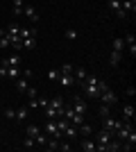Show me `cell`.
I'll list each match as a JSON object with an SVG mask.
<instances>
[{"mask_svg": "<svg viewBox=\"0 0 136 152\" xmlns=\"http://www.w3.org/2000/svg\"><path fill=\"white\" fill-rule=\"evenodd\" d=\"M48 100H50V98H45V95H36V98H30V100H27V107L45 109V107H48Z\"/></svg>", "mask_w": 136, "mask_h": 152, "instance_id": "8992f818", "label": "cell"}, {"mask_svg": "<svg viewBox=\"0 0 136 152\" xmlns=\"http://www.w3.org/2000/svg\"><path fill=\"white\" fill-rule=\"evenodd\" d=\"M14 82H16V89H18L20 93H23V91H25L27 86H30V80H27V77L23 75V73H20V77H16V80H14Z\"/></svg>", "mask_w": 136, "mask_h": 152, "instance_id": "2e32d148", "label": "cell"}, {"mask_svg": "<svg viewBox=\"0 0 136 152\" xmlns=\"http://www.w3.org/2000/svg\"><path fill=\"white\" fill-rule=\"evenodd\" d=\"M23 16H25L30 23H39V12H36V7H32V5H25V9H23Z\"/></svg>", "mask_w": 136, "mask_h": 152, "instance_id": "ba28073f", "label": "cell"}, {"mask_svg": "<svg viewBox=\"0 0 136 152\" xmlns=\"http://www.w3.org/2000/svg\"><path fill=\"white\" fill-rule=\"evenodd\" d=\"M111 139H113V132H109V129H100V132L95 134L97 152H107V145L111 143Z\"/></svg>", "mask_w": 136, "mask_h": 152, "instance_id": "7a4b0ae2", "label": "cell"}, {"mask_svg": "<svg viewBox=\"0 0 136 152\" xmlns=\"http://www.w3.org/2000/svg\"><path fill=\"white\" fill-rule=\"evenodd\" d=\"M57 82L61 84L64 89H71L73 84H75V77H73V75H64V73H59V80H57Z\"/></svg>", "mask_w": 136, "mask_h": 152, "instance_id": "7c38bea8", "label": "cell"}, {"mask_svg": "<svg viewBox=\"0 0 136 152\" xmlns=\"http://www.w3.org/2000/svg\"><path fill=\"white\" fill-rule=\"evenodd\" d=\"M64 37H66V41H75V39H77V30H75V27H68Z\"/></svg>", "mask_w": 136, "mask_h": 152, "instance_id": "484cf974", "label": "cell"}, {"mask_svg": "<svg viewBox=\"0 0 136 152\" xmlns=\"http://www.w3.org/2000/svg\"><path fill=\"white\" fill-rule=\"evenodd\" d=\"M7 48H12V41H9L5 30H0V50H7Z\"/></svg>", "mask_w": 136, "mask_h": 152, "instance_id": "44dd1931", "label": "cell"}, {"mask_svg": "<svg viewBox=\"0 0 136 152\" xmlns=\"http://www.w3.org/2000/svg\"><path fill=\"white\" fill-rule=\"evenodd\" d=\"M5 118H9V121H16V109L7 107V109H5Z\"/></svg>", "mask_w": 136, "mask_h": 152, "instance_id": "836d02e7", "label": "cell"}, {"mask_svg": "<svg viewBox=\"0 0 136 152\" xmlns=\"http://www.w3.org/2000/svg\"><path fill=\"white\" fill-rule=\"evenodd\" d=\"M48 80H50V82H57V80H59V70L50 68V70H48Z\"/></svg>", "mask_w": 136, "mask_h": 152, "instance_id": "1f68e13d", "label": "cell"}, {"mask_svg": "<svg viewBox=\"0 0 136 152\" xmlns=\"http://www.w3.org/2000/svg\"><path fill=\"white\" fill-rule=\"evenodd\" d=\"M134 116H136V109L132 107V104H125L123 107V118L125 121H134Z\"/></svg>", "mask_w": 136, "mask_h": 152, "instance_id": "ffe728a7", "label": "cell"}, {"mask_svg": "<svg viewBox=\"0 0 136 152\" xmlns=\"http://www.w3.org/2000/svg\"><path fill=\"white\" fill-rule=\"evenodd\" d=\"M79 150H82V152H97V143H95V139H91V136H84V139L79 141Z\"/></svg>", "mask_w": 136, "mask_h": 152, "instance_id": "5b68a950", "label": "cell"}, {"mask_svg": "<svg viewBox=\"0 0 136 152\" xmlns=\"http://www.w3.org/2000/svg\"><path fill=\"white\" fill-rule=\"evenodd\" d=\"M20 43H23V50H34L36 48V30H32L27 37H23Z\"/></svg>", "mask_w": 136, "mask_h": 152, "instance_id": "277c9868", "label": "cell"}, {"mask_svg": "<svg viewBox=\"0 0 136 152\" xmlns=\"http://www.w3.org/2000/svg\"><path fill=\"white\" fill-rule=\"evenodd\" d=\"M77 132L82 134V136H93V125H89V123H82V125H77Z\"/></svg>", "mask_w": 136, "mask_h": 152, "instance_id": "d6986e66", "label": "cell"}, {"mask_svg": "<svg viewBox=\"0 0 136 152\" xmlns=\"http://www.w3.org/2000/svg\"><path fill=\"white\" fill-rule=\"evenodd\" d=\"M23 148H25V150H32V148H36V143H34L32 136H25V141H23Z\"/></svg>", "mask_w": 136, "mask_h": 152, "instance_id": "4dcf8cb0", "label": "cell"}, {"mask_svg": "<svg viewBox=\"0 0 136 152\" xmlns=\"http://www.w3.org/2000/svg\"><path fill=\"white\" fill-rule=\"evenodd\" d=\"M123 61V52H118V50H111V57H109V64L111 66H118V64Z\"/></svg>", "mask_w": 136, "mask_h": 152, "instance_id": "7402d4cb", "label": "cell"}, {"mask_svg": "<svg viewBox=\"0 0 136 152\" xmlns=\"http://www.w3.org/2000/svg\"><path fill=\"white\" fill-rule=\"evenodd\" d=\"M57 150H61V152H71L73 148H71V143H68L66 139H61V141H59V145H57Z\"/></svg>", "mask_w": 136, "mask_h": 152, "instance_id": "f1b7e54d", "label": "cell"}, {"mask_svg": "<svg viewBox=\"0 0 136 152\" xmlns=\"http://www.w3.org/2000/svg\"><path fill=\"white\" fill-rule=\"evenodd\" d=\"M82 91H84V95L89 98V100H95V98H100V93H102L104 89H109L107 86V82H102V80H97L95 75H86V80L82 84Z\"/></svg>", "mask_w": 136, "mask_h": 152, "instance_id": "6da1fadb", "label": "cell"}, {"mask_svg": "<svg viewBox=\"0 0 136 152\" xmlns=\"http://www.w3.org/2000/svg\"><path fill=\"white\" fill-rule=\"evenodd\" d=\"M86 75H89V73H86V68H82V66L73 70V77H75V82H77V84H82V82H84V80H86Z\"/></svg>", "mask_w": 136, "mask_h": 152, "instance_id": "ac0fdd59", "label": "cell"}, {"mask_svg": "<svg viewBox=\"0 0 136 152\" xmlns=\"http://www.w3.org/2000/svg\"><path fill=\"white\" fill-rule=\"evenodd\" d=\"M109 9L116 14L118 18H127V14L123 12V5H120V0H109Z\"/></svg>", "mask_w": 136, "mask_h": 152, "instance_id": "9c48e42d", "label": "cell"}, {"mask_svg": "<svg viewBox=\"0 0 136 152\" xmlns=\"http://www.w3.org/2000/svg\"><path fill=\"white\" fill-rule=\"evenodd\" d=\"M23 9H25V2H23V0H12V14L14 16H20Z\"/></svg>", "mask_w": 136, "mask_h": 152, "instance_id": "e0dca14e", "label": "cell"}, {"mask_svg": "<svg viewBox=\"0 0 136 152\" xmlns=\"http://www.w3.org/2000/svg\"><path fill=\"white\" fill-rule=\"evenodd\" d=\"M73 70H75V66H73V64H64V66L59 68V73H64V75H73Z\"/></svg>", "mask_w": 136, "mask_h": 152, "instance_id": "f546056e", "label": "cell"}, {"mask_svg": "<svg viewBox=\"0 0 136 152\" xmlns=\"http://www.w3.org/2000/svg\"><path fill=\"white\" fill-rule=\"evenodd\" d=\"M9 66H20V57L18 55H9V57L2 59V68H9Z\"/></svg>", "mask_w": 136, "mask_h": 152, "instance_id": "4fadbf2b", "label": "cell"}, {"mask_svg": "<svg viewBox=\"0 0 136 152\" xmlns=\"http://www.w3.org/2000/svg\"><path fill=\"white\" fill-rule=\"evenodd\" d=\"M0 77H5V68L2 66H0Z\"/></svg>", "mask_w": 136, "mask_h": 152, "instance_id": "d590c367", "label": "cell"}, {"mask_svg": "<svg viewBox=\"0 0 136 152\" xmlns=\"http://www.w3.org/2000/svg\"><path fill=\"white\" fill-rule=\"evenodd\" d=\"M125 93L129 95V98H134V95H136V89H134V86H127V91H125Z\"/></svg>", "mask_w": 136, "mask_h": 152, "instance_id": "e575fe53", "label": "cell"}, {"mask_svg": "<svg viewBox=\"0 0 136 152\" xmlns=\"http://www.w3.org/2000/svg\"><path fill=\"white\" fill-rule=\"evenodd\" d=\"M20 66H9V68H5V77H9V80H16V77H20Z\"/></svg>", "mask_w": 136, "mask_h": 152, "instance_id": "9a60e30c", "label": "cell"}, {"mask_svg": "<svg viewBox=\"0 0 136 152\" xmlns=\"http://www.w3.org/2000/svg\"><path fill=\"white\" fill-rule=\"evenodd\" d=\"M113 50H118V52H123V50H125V39H123V37L113 39Z\"/></svg>", "mask_w": 136, "mask_h": 152, "instance_id": "d4e9b609", "label": "cell"}, {"mask_svg": "<svg viewBox=\"0 0 136 152\" xmlns=\"http://www.w3.org/2000/svg\"><path fill=\"white\" fill-rule=\"evenodd\" d=\"M27 114H30V111H27V107H20V109H16V121H25L27 118Z\"/></svg>", "mask_w": 136, "mask_h": 152, "instance_id": "cb8c5ba5", "label": "cell"}, {"mask_svg": "<svg viewBox=\"0 0 136 152\" xmlns=\"http://www.w3.org/2000/svg\"><path fill=\"white\" fill-rule=\"evenodd\" d=\"M100 123H102V129H109V132H116L118 127H120V123H123V118H113V116H104V118H100Z\"/></svg>", "mask_w": 136, "mask_h": 152, "instance_id": "3957f363", "label": "cell"}, {"mask_svg": "<svg viewBox=\"0 0 136 152\" xmlns=\"http://www.w3.org/2000/svg\"><path fill=\"white\" fill-rule=\"evenodd\" d=\"M100 100H102V104H109V107H113L118 102V95L113 93V91H109V89H104L102 93H100Z\"/></svg>", "mask_w": 136, "mask_h": 152, "instance_id": "52a82bcc", "label": "cell"}, {"mask_svg": "<svg viewBox=\"0 0 136 152\" xmlns=\"http://www.w3.org/2000/svg\"><path fill=\"white\" fill-rule=\"evenodd\" d=\"M120 5H123V12L127 14V16L136 12V0H120Z\"/></svg>", "mask_w": 136, "mask_h": 152, "instance_id": "5bb4252c", "label": "cell"}, {"mask_svg": "<svg viewBox=\"0 0 136 152\" xmlns=\"http://www.w3.org/2000/svg\"><path fill=\"white\" fill-rule=\"evenodd\" d=\"M23 93H25V95H27V100H30V98H36V95H39V91L34 89V86H27V89L23 91Z\"/></svg>", "mask_w": 136, "mask_h": 152, "instance_id": "d6a6232c", "label": "cell"}, {"mask_svg": "<svg viewBox=\"0 0 136 152\" xmlns=\"http://www.w3.org/2000/svg\"><path fill=\"white\" fill-rule=\"evenodd\" d=\"M73 109H75L77 114H86V98H82V95H77V98L73 100Z\"/></svg>", "mask_w": 136, "mask_h": 152, "instance_id": "30bf717a", "label": "cell"}, {"mask_svg": "<svg viewBox=\"0 0 136 152\" xmlns=\"http://www.w3.org/2000/svg\"><path fill=\"white\" fill-rule=\"evenodd\" d=\"M39 134H41L39 125H27V127H25V136H32V139H36Z\"/></svg>", "mask_w": 136, "mask_h": 152, "instance_id": "603a6c76", "label": "cell"}, {"mask_svg": "<svg viewBox=\"0 0 136 152\" xmlns=\"http://www.w3.org/2000/svg\"><path fill=\"white\" fill-rule=\"evenodd\" d=\"M125 45H127V50H129L132 57H136V37L134 34H127V37H125Z\"/></svg>", "mask_w": 136, "mask_h": 152, "instance_id": "8fae6325", "label": "cell"}, {"mask_svg": "<svg viewBox=\"0 0 136 152\" xmlns=\"http://www.w3.org/2000/svg\"><path fill=\"white\" fill-rule=\"evenodd\" d=\"M109 114H111V107H109V104H100L97 116H100V118H104V116H109Z\"/></svg>", "mask_w": 136, "mask_h": 152, "instance_id": "4316f807", "label": "cell"}, {"mask_svg": "<svg viewBox=\"0 0 136 152\" xmlns=\"http://www.w3.org/2000/svg\"><path fill=\"white\" fill-rule=\"evenodd\" d=\"M34 143H36V145H41V148H45V143H48V134H43V132H41L39 136L34 139Z\"/></svg>", "mask_w": 136, "mask_h": 152, "instance_id": "83f0119b", "label": "cell"}]
</instances>
